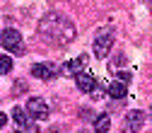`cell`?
I'll return each instance as SVG.
<instances>
[{"label": "cell", "instance_id": "9c48e42d", "mask_svg": "<svg viewBox=\"0 0 152 133\" xmlns=\"http://www.w3.org/2000/svg\"><path fill=\"white\" fill-rule=\"evenodd\" d=\"M126 94H128V87L123 85V82H111V87H109V97L111 99H123L126 97Z\"/></svg>", "mask_w": 152, "mask_h": 133}, {"label": "cell", "instance_id": "6da1fadb", "mask_svg": "<svg viewBox=\"0 0 152 133\" xmlns=\"http://www.w3.org/2000/svg\"><path fill=\"white\" fill-rule=\"evenodd\" d=\"M39 34L53 46H65L75 39V24L68 20L65 15H46L44 20L39 22Z\"/></svg>", "mask_w": 152, "mask_h": 133}, {"label": "cell", "instance_id": "4fadbf2b", "mask_svg": "<svg viewBox=\"0 0 152 133\" xmlns=\"http://www.w3.org/2000/svg\"><path fill=\"white\" fill-rule=\"evenodd\" d=\"M116 75H118V82H123V85L130 82V73H128V70H121V73H116Z\"/></svg>", "mask_w": 152, "mask_h": 133}, {"label": "cell", "instance_id": "7c38bea8", "mask_svg": "<svg viewBox=\"0 0 152 133\" xmlns=\"http://www.w3.org/2000/svg\"><path fill=\"white\" fill-rule=\"evenodd\" d=\"M12 70V58L10 56H0V75H7Z\"/></svg>", "mask_w": 152, "mask_h": 133}, {"label": "cell", "instance_id": "5bb4252c", "mask_svg": "<svg viewBox=\"0 0 152 133\" xmlns=\"http://www.w3.org/2000/svg\"><path fill=\"white\" fill-rule=\"evenodd\" d=\"M123 63H126V58H123V56H118V58L111 63V70H116V68H118V65H123Z\"/></svg>", "mask_w": 152, "mask_h": 133}, {"label": "cell", "instance_id": "30bf717a", "mask_svg": "<svg viewBox=\"0 0 152 133\" xmlns=\"http://www.w3.org/2000/svg\"><path fill=\"white\" fill-rule=\"evenodd\" d=\"M109 128H111L109 114H99V116L94 119V131H97V133H109Z\"/></svg>", "mask_w": 152, "mask_h": 133}, {"label": "cell", "instance_id": "2e32d148", "mask_svg": "<svg viewBox=\"0 0 152 133\" xmlns=\"http://www.w3.org/2000/svg\"><path fill=\"white\" fill-rule=\"evenodd\" d=\"M150 111H152V109H150Z\"/></svg>", "mask_w": 152, "mask_h": 133}, {"label": "cell", "instance_id": "8992f818", "mask_svg": "<svg viewBox=\"0 0 152 133\" xmlns=\"http://www.w3.org/2000/svg\"><path fill=\"white\" fill-rule=\"evenodd\" d=\"M142 123H145V114H142L140 109H133V111L126 114L123 131H126V133H138V131L142 128Z\"/></svg>", "mask_w": 152, "mask_h": 133}, {"label": "cell", "instance_id": "52a82bcc", "mask_svg": "<svg viewBox=\"0 0 152 133\" xmlns=\"http://www.w3.org/2000/svg\"><path fill=\"white\" fill-rule=\"evenodd\" d=\"M75 82H77V87L85 94L94 92V87H97V80H94V75H89V73H77V75H75Z\"/></svg>", "mask_w": 152, "mask_h": 133}, {"label": "cell", "instance_id": "9a60e30c", "mask_svg": "<svg viewBox=\"0 0 152 133\" xmlns=\"http://www.w3.org/2000/svg\"><path fill=\"white\" fill-rule=\"evenodd\" d=\"M5 123H7V116H5V114H3V111H0V128H3Z\"/></svg>", "mask_w": 152, "mask_h": 133}, {"label": "cell", "instance_id": "8fae6325", "mask_svg": "<svg viewBox=\"0 0 152 133\" xmlns=\"http://www.w3.org/2000/svg\"><path fill=\"white\" fill-rule=\"evenodd\" d=\"M85 63H87V58H85V56H77V58H72V61H70V65H68V68H70L75 75H77V73L85 68Z\"/></svg>", "mask_w": 152, "mask_h": 133}, {"label": "cell", "instance_id": "3957f363", "mask_svg": "<svg viewBox=\"0 0 152 133\" xmlns=\"http://www.w3.org/2000/svg\"><path fill=\"white\" fill-rule=\"evenodd\" d=\"M0 46L12 51V53H22L24 51V44H22V34L17 29H5L0 32Z\"/></svg>", "mask_w": 152, "mask_h": 133}, {"label": "cell", "instance_id": "ba28073f", "mask_svg": "<svg viewBox=\"0 0 152 133\" xmlns=\"http://www.w3.org/2000/svg\"><path fill=\"white\" fill-rule=\"evenodd\" d=\"M31 75H34V78H39V80H51L53 75H56V70L48 63H34L31 65Z\"/></svg>", "mask_w": 152, "mask_h": 133}, {"label": "cell", "instance_id": "277c9868", "mask_svg": "<svg viewBox=\"0 0 152 133\" xmlns=\"http://www.w3.org/2000/svg\"><path fill=\"white\" fill-rule=\"evenodd\" d=\"M27 114H29L34 121H46V119L51 116L48 104H46L44 99H39V97H31V99L27 102Z\"/></svg>", "mask_w": 152, "mask_h": 133}, {"label": "cell", "instance_id": "5b68a950", "mask_svg": "<svg viewBox=\"0 0 152 133\" xmlns=\"http://www.w3.org/2000/svg\"><path fill=\"white\" fill-rule=\"evenodd\" d=\"M111 46H113V32H102V34H97V39H94V44H92L94 56H97V58L109 56Z\"/></svg>", "mask_w": 152, "mask_h": 133}, {"label": "cell", "instance_id": "7a4b0ae2", "mask_svg": "<svg viewBox=\"0 0 152 133\" xmlns=\"http://www.w3.org/2000/svg\"><path fill=\"white\" fill-rule=\"evenodd\" d=\"M12 119H15L17 131H20V133H39V126H36V121L27 114V109L15 107V109H12Z\"/></svg>", "mask_w": 152, "mask_h": 133}]
</instances>
